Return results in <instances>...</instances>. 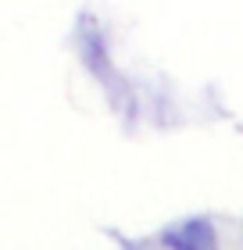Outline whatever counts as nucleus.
I'll list each match as a JSON object with an SVG mask.
<instances>
[{"instance_id": "nucleus-1", "label": "nucleus", "mask_w": 243, "mask_h": 250, "mask_svg": "<svg viewBox=\"0 0 243 250\" xmlns=\"http://www.w3.org/2000/svg\"><path fill=\"white\" fill-rule=\"evenodd\" d=\"M157 243L165 250H218V229L211 218L193 214V218H182L179 225L161 229Z\"/></svg>"}]
</instances>
